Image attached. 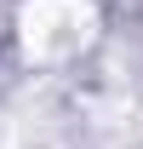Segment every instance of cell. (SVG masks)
Wrapping results in <instances>:
<instances>
[{"mask_svg":"<svg viewBox=\"0 0 143 149\" xmlns=\"http://www.w3.org/2000/svg\"><path fill=\"white\" fill-rule=\"evenodd\" d=\"M29 29H23V40H29V52L46 57V63H57V57H69L86 46V6L80 0H40V6H29Z\"/></svg>","mask_w":143,"mask_h":149,"instance_id":"1","label":"cell"}]
</instances>
